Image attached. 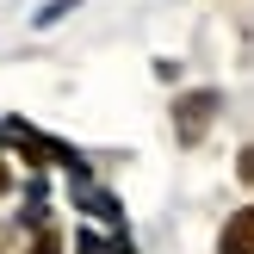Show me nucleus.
<instances>
[{
	"label": "nucleus",
	"mask_w": 254,
	"mask_h": 254,
	"mask_svg": "<svg viewBox=\"0 0 254 254\" xmlns=\"http://www.w3.org/2000/svg\"><path fill=\"white\" fill-rule=\"evenodd\" d=\"M0 192H6V168H0Z\"/></svg>",
	"instance_id": "5"
},
{
	"label": "nucleus",
	"mask_w": 254,
	"mask_h": 254,
	"mask_svg": "<svg viewBox=\"0 0 254 254\" xmlns=\"http://www.w3.org/2000/svg\"><path fill=\"white\" fill-rule=\"evenodd\" d=\"M217 254H254V205H242L217 236Z\"/></svg>",
	"instance_id": "2"
},
{
	"label": "nucleus",
	"mask_w": 254,
	"mask_h": 254,
	"mask_svg": "<svg viewBox=\"0 0 254 254\" xmlns=\"http://www.w3.org/2000/svg\"><path fill=\"white\" fill-rule=\"evenodd\" d=\"M217 118V93H211V87H192V93L180 99V106H174V143H205V124Z\"/></svg>",
	"instance_id": "1"
},
{
	"label": "nucleus",
	"mask_w": 254,
	"mask_h": 254,
	"mask_svg": "<svg viewBox=\"0 0 254 254\" xmlns=\"http://www.w3.org/2000/svg\"><path fill=\"white\" fill-rule=\"evenodd\" d=\"M236 174H242V186H254V143L242 149V155H236Z\"/></svg>",
	"instance_id": "4"
},
{
	"label": "nucleus",
	"mask_w": 254,
	"mask_h": 254,
	"mask_svg": "<svg viewBox=\"0 0 254 254\" xmlns=\"http://www.w3.org/2000/svg\"><path fill=\"white\" fill-rule=\"evenodd\" d=\"M31 254H62V236H56V230H44V236L31 242Z\"/></svg>",
	"instance_id": "3"
}]
</instances>
